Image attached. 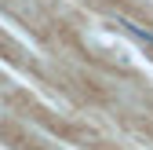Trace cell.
Wrapping results in <instances>:
<instances>
[{
  "instance_id": "obj_1",
  "label": "cell",
  "mask_w": 153,
  "mask_h": 150,
  "mask_svg": "<svg viewBox=\"0 0 153 150\" xmlns=\"http://www.w3.org/2000/svg\"><path fill=\"white\" fill-rule=\"evenodd\" d=\"M117 26H120L124 33H131V37H139V40L153 44V29H146V26H139V22H131V18H117Z\"/></svg>"
}]
</instances>
